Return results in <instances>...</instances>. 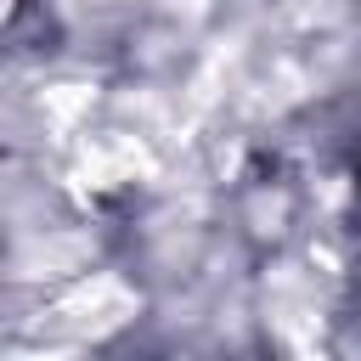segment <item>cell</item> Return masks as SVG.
I'll return each instance as SVG.
<instances>
[{
	"label": "cell",
	"instance_id": "6da1fadb",
	"mask_svg": "<svg viewBox=\"0 0 361 361\" xmlns=\"http://www.w3.org/2000/svg\"><path fill=\"white\" fill-rule=\"evenodd\" d=\"M350 243H355V259H361V152L350 164Z\"/></svg>",
	"mask_w": 361,
	"mask_h": 361
}]
</instances>
